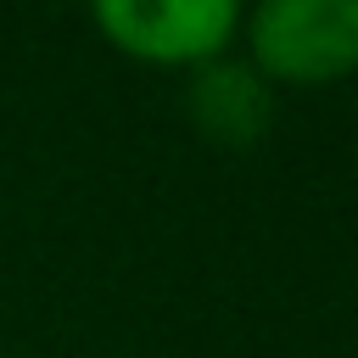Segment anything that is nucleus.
I'll use <instances>...</instances> for the list:
<instances>
[{
	"instance_id": "nucleus-1",
	"label": "nucleus",
	"mask_w": 358,
	"mask_h": 358,
	"mask_svg": "<svg viewBox=\"0 0 358 358\" xmlns=\"http://www.w3.org/2000/svg\"><path fill=\"white\" fill-rule=\"evenodd\" d=\"M246 62L268 84H336L358 73V0H257L241 11Z\"/></svg>"
},
{
	"instance_id": "nucleus-2",
	"label": "nucleus",
	"mask_w": 358,
	"mask_h": 358,
	"mask_svg": "<svg viewBox=\"0 0 358 358\" xmlns=\"http://www.w3.org/2000/svg\"><path fill=\"white\" fill-rule=\"evenodd\" d=\"M95 28L112 50L151 67H207L229 56L241 34L235 0H101Z\"/></svg>"
},
{
	"instance_id": "nucleus-3",
	"label": "nucleus",
	"mask_w": 358,
	"mask_h": 358,
	"mask_svg": "<svg viewBox=\"0 0 358 358\" xmlns=\"http://www.w3.org/2000/svg\"><path fill=\"white\" fill-rule=\"evenodd\" d=\"M185 106L213 145H252L274 123V84L246 56H218L190 73Z\"/></svg>"
}]
</instances>
